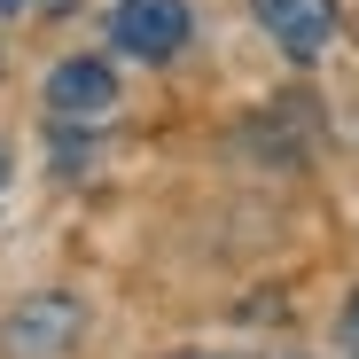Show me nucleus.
<instances>
[{
	"mask_svg": "<svg viewBox=\"0 0 359 359\" xmlns=\"http://www.w3.org/2000/svg\"><path fill=\"white\" fill-rule=\"evenodd\" d=\"M47 109L63 117V126H102V117L117 109V79H109V63H55L47 71Z\"/></svg>",
	"mask_w": 359,
	"mask_h": 359,
	"instance_id": "f03ea898",
	"label": "nucleus"
},
{
	"mask_svg": "<svg viewBox=\"0 0 359 359\" xmlns=\"http://www.w3.org/2000/svg\"><path fill=\"white\" fill-rule=\"evenodd\" d=\"M0 180H8V149H0Z\"/></svg>",
	"mask_w": 359,
	"mask_h": 359,
	"instance_id": "423d86ee",
	"label": "nucleus"
},
{
	"mask_svg": "<svg viewBox=\"0 0 359 359\" xmlns=\"http://www.w3.org/2000/svg\"><path fill=\"white\" fill-rule=\"evenodd\" d=\"M180 359H219V351H180Z\"/></svg>",
	"mask_w": 359,
	"mask_h": 359,
	"instance_id": "39448f33",
	"label": "nucleus"
},
{
	"mask_svg": "<svg viewBox=\"0 0 359 359\" xmlns=\"http://www.w3.org/2000/svg\"><path fill=\"white\" fill-rule=\"evenodd\" d=\"M0 8H24V0H0Z\"/></svg>",
	"mask_w": 359,
	"mask_h": 359,
	"instance_id": "0eeeda50",
	"label": "nucleus"
},
{
	"mask_svg": "<svg viewBox=\"0 0 359 359\" xmlns=\"http://www.w3.org/2000/svg\"><path fill=\"white\" fill-rule=\"evenodd\" d=\"M258 24L281 39V55L313 63V55H328V39H336V0H258Z\"/></svg>",
	"mask_w": 359,
	"mask_h": 359,
	"instance_id": "20e7f679",
	"label": "nucleus"
},
{
	"mask_svg": "<svg viewBox=\"0 0 359 359\" xmlns=\"http://www.w3.org/2000/svg\"><path fill=\"white\" fill-rule=\"evenodd\" d=\"M109 39L126 55H141V63H164V55H180V39H188V0H117Z\"/></svg>",
	"mask_w": 359,
	"mask_h": 359,
	"instance_id": "f257e3e1",
	"label": "nucleus"
},
{
	"mask_svg": "<svg viewBox=\"0 0 359 359\" xmlns=\"http://www.w3.org/2000/svg\"><path fill=\"white\" fill-rule=\"evenodd\" d=\"M71 336H79V305H71L63 289L24 297L16 320H8V351L16 359H55V351H71Z\"/></svg>",
	"mask_w": 359,
	"mask_h": 359,
	"instance_id": "7ed1b4c3",
	"label": "nucleus"
}]
</instances>
